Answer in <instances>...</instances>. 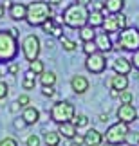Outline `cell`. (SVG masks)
Here are the masks:
<instances>
[{"label":"cell","mask_w":139,"mask_h":146,"mask_svg":"<svg viewBox=\"0 0 139 146\" xmlns=\"http://www.w3.org/2000/svg\"><path fill=\"white\" fill-rule=\"evenodd\" d=\"M88 16H90V7H87L80 2H74L63 9L62 22L70 29H81V27L88 25Z\"/></svg>","instance_id":"1"},{"label":"cell","mask_w":139,"mask_h":146,"mask_svg":"<svg viewBox=\"0 0 139 146\" xmlns=\"http://www.w3.org/2000/svg\"><path fill=\"white\" fill-rule=\"evenodd\" d=\"M54 16L53 5L49 2H43V0H35L27 5V16L25 22L33 27H42L47 20H51Z\"/></svg>","instance_id":"2"},{"label":"cell","mask_w":139,"mask_h":146,"mask_svg":"<svg viewBox=\"0 0 139 146\" xmlns=\"http://www.w3.org/2000/svg\"><path fill=\"white\" fill-rule=\"evenodd\" d=\"M18 54V40L9 31H0V63H11Z\"/></svg>","instance_id":"3"},{"label":"cell","mask_w":139,"mask_h":146,"mask_svg":"<svg viewBox=\"0 0 139 146\" xmlns=\"http://www.w3.org/2000/svg\"><path fill=\"white\" fill-rule=\"evenodd\" d=\"M76 117V108L70 101H56L51 106V119L58 125L63 123H72Z\"/></svg>","instance_id":"4"},{"label":"cell","mask_w":139,"mask_h":146,"mask_svg":"<svg viewBox=\"0 0 139 146\" xmlns=\"http://www.w3.org/2000/svg\"><path fill=\"white\" fill-rule=\"evenodd\" d=\"M114 49L118 50H130V52H136L139 50V29L136 27H126V29L119 31L118 35V42H116Z\"/></svg>","instance_id":"5"},{"label":"cell","mask_w":139,"mask_h":146,"mask_svg":"<svg viewBox=\"0 0 139 146\" xmlns=\"http://www.w3.org/2000/svg\"><path fill=\"white\" fill-rule=\"evenodd\" d=\"M128 132H130V128L128 125H125V123H114V125H110L107 128V132L103 133V137H105V141H107L108 144H112V146H118V144H123L125 143V139L126 135H128Z\"/></svg>","instance_id":"6"},{"label":"cell","mask_w":139,"mask_h":146,"mask_svg":"<svg viewBox=\"0 0 139 146\" xmlns=\"http://www.w3.org/2000/svg\"><path fill=\"white\" fill-rule=\"evenodd\" d=\"M40 50H42V42L36 35H27L24 40H22V52H24V58L29 61V63L38 60Z\"/></svg>","instance_id":"7"},{"label":"cell","mask_w":139,"mask_h":146,"mask_svg":"<svg viewBox=\"0 0 139 146\" xmlns=\"http://www.w3.org/2000/svg\"><path fill=\"white\" fill-rule=\"evenodd\" d=\"M128 27V18L121 13V15H108L105 16V22H103V29L107 35L110 33H119Z\"/></svg>","instance_id":"8"},{"label":"cell","mask_w":139,"mask_h":146,"mask_svg":"<svg viewBox=\"0 0 139 146\" xmlns=\"http://www.w3.org/2000/svg\"><path fill=\"white\" fill-rule=\"evenodd\" d=\"M85 69L88 72H92V74H101V72H105V69H107V58H105V54L94 52L90 56H87Z\"/></svg>","instance_id":"9"},{"label":"cell","mask_w":139,"mask_h":146,"mask_svg":"<svg viewBox=\"0 0 139 146\" xmlns=\"http://www.w3.org/2000/svg\"><path fill=\"white\" fill-rule=\"evenodd\" d=\"M116 115H118V119L121 123H125V125H130V123H134L137 117H139V112L136 110L134 105H121L118 112H116Z\"/></svg>","instance_id":"10"},{"label":"cell","mask_w":139,"mask_h":146,"mask_svg":"<svg viewBox=\"0 0 139 146\" xmlns=\"http://www.w3.org/2000/svg\"><path fill=\"white\" fill-rule=\"evenodd\" d=\"M94 43H96L98 52H101V54H107V52H110V50L114 49V43H112V40H110V35H107L105 31L103 33H96Z\"/></svg>","instance_id":"11"},{"label":"cell","mask_w":139,"mask_h":146,"mask_svg":"<svg viewBox=\"0 0 139 146\" xmlns=\"http://www.w3.org/2000/svg\"><path fill=\"white\" fill-rule=\"evenodd\" d=\"M112 69H114L116 74H119V76H128L130 70H132V61L128 58L119 56V58H116L112 61Z\"/></svg>","instance_id":"12"},{"label":"cell","mask_w":139,"mask_h":146,"mask_svg":"<svg viewBox=\"0 0 139 146\" xmlns=\"http://www.w3.org/2000/svg\"><path fill=\"white\" fill-rule=\"evenodd\" d=\"M27 16V5L22 4V2H13L9 7V18L15 20V22H20V20H25Z\"/></svg>","instance_id":"13"},{"label":"cell","mask_w":139,"mask_h":146,"mask_svg":"<svg viewBox=\"0 0 139 146\" xmlns=\"http://www.w3.org/2000/svg\"><path fill=\"white\" fill-rule=\"evenodd\" d=\"M70 88H72L76 94H85V92L88 90V80H87L85 76H81V74L72 76V80H70Z\"/></svg>","instance_id":"14"},{"label":"cell","mask_w":139,"mask_h":146,"mask_svg":"<svg viewBox=\"0 0 139 146\" xmlns=\"http://www.w3.org/2000/svg\"><path fill=\"white\" fill-rule=\"evenodd\" d=\"M85 135V146H99L103 143V133L96 130V128H90V130H87V133H83Z\"/></svg>","instance_id":"15"},{"label":"cell","mask_w":139,"mask_h":146,"mask_svg":"<svg viewBox=\"0 0 139 146\" xmlns=\"http://www.w3.org/2000/svg\"><path fill=\"white\" fill-rule=\"evenodd\" d=\"M22 119L25 121L27 126L35 125V123L40 121V110H38L36 106H27V108H24V112H22Z\"/></svg>","instance_id":"16"},{"label":"cell","mask_w":139,"mask_h":146,"mask_svg":"<svg viewBox=\"0 0 139 146\" xmlns=\"http://www.w3.org/2000/svg\"><path fill=\"white\" fill-rule=\"evenodd\" d=\"M110 88L112 90H118V92H123L128 88V76H119L116 74L110 78Z\"/></svg>","instance_id":"17"},{"label":"cell","mask_w":139,"mask_h":146,"mask_svg":"<svg viewBox=\"0 0 139 146\" xmlns=\"http://www.w3.org/2000/svg\"><path fill=\"white\" fill-rule=\"evenodd\" d=\"M58 133L65 139H74L78 135V128L74 126V123H63V125H58Z\"/></svg>","instance_id":"18"},{"label":"cell","mask_w":139,"mask_h":146,"mask_svg":"<svg viewBox=\"0 0 139 146\" xmlns=\"http://www.w3.org/2000/svg\"><path fill=\"white\" fill-rule=\"evenodd\" d=\"M125 9V0H107L105 2V11L110 15H121Z\"/></svg>","instance_id":"19"},{"label":"cell","mask_w":139,"mask_h":146,"mask_svg":"<svg viewBox=\"0 0 139 146\" xmlns=\"http://www.w3.org/2000/svg\"><path fill=\"white\" fill-rule=\"evenodd\" d=\"M103 22H105V15H103V11L90 9V16H88V25L96 29V27H103Z\"/></svg>","instance_id":"20"},{"label":"cell","mask_w":139,"mask_h":146,"mask_svg":"<svg viewBox=\"0 0 139 146\" xmlns=\"http://www.w3.org/2000/svg\"><path fill=\"white\" fill-rule=\"evenodd\" d=\"M36 87V74L31 70H27L24 78H22V88L24 90H33V88Z\"/></svg>","instance_id":"21"},{"label":"cell","mask_w":139,"mask_h":146,"mask_svg":"<svg viewBox=\"0 0 139 146\" xmlns=\"http://www.w3.org/2000/svg\"><path fill=\"white\" fill-rule=\"evenodd\" d=\"M60 141H62V135L58 133V130H49L43 133V143L47 146H58Z\"/></svg>","instance_id":"22"},{"label":"cell","mask_w":139,"mask_h":146,"mask_svg":"<svg viewBox=\"0 0 139 146\" xmlns=\"http://www.w3.org/2000/svg\"><path fill=\"white\" fill-rule=\"evenodd\" d=\"M40 83H42L43 88H45V87H54V85H56V72L45 70V72L40 76Z\"/></svg>","instance_id":"23"},{"label":"cell","mask_w":139,"mask_h":146,"mask_svg":"<svg viewBox=\"0 0 139 146\" xmlns=\"http://www.w3.org/2000/svg\"><path fill=\"white\" fill-rule=\"evenodd\" d=\"M80 38H81L83 43L94 42V38H96V29H94V27H90V25L81 27V29H80Z\"/></svg>","instance_id":"24"},{"label":"cell","mask_w":139,"mask_h":146,"mask_svg":"<svg viewBox=\"0 0 139 146\" xmlns=\"http://www.w3.org/2000/svg\"><path fill=\"white\" fill-rule=\"evenodd\" d=\"M29 70H31V72H35L36 76H42L43 72H45L43 61H42V60H35V61H31V63H29Z\"/></svg>","instance_id":"25"},{"label":"cell","mask_w":139,"mask_h":146,"mask_svg":"<svg viewBox=\"0 0 139 146\" xmlns=\"http://www.w3.org/2000/svg\"><path fill=\"white\" fill-rule=\"evenodd\" d=\"M60 45L63 47V50H67V52H72V50H76V42L74 40H70V38H67V36H62L60 38Z\"/></svg>","instance_id":"26"},{"label":"cell","mask_w":139,"mask_h":146,"mask_svg":"<svg viewBox=\"0 0 139 146\" xmlns=\"http://www.w3.org/2000/svg\"><path fill=\"white\" fill-rule=\"evenodd\" d=\"M72 123H74L76 128H87L88 125H90V119H88L85 114H80V115L74 117V121H72Z\"/></svg>","instance_id":"27"},{"label":"cell","mask_w":139,"mask_h":146,"mask_svg":"<svg viewBox=\"0 0 139 146\" xmlns=\"http://www.w3.org/2000/svg\"><path fill=\"white\" fill-rule=\"evenodd\" d=\"M125 143L126 144H130V146H137L139 144V132H128V135H126L125 139Z\"/></svg>","instance_id":"28"},{"label":"cell","mask_w":139,"mask_h":146,"mask_svg":"<svg viewBox=\"0 0 139 146\" xmlns=\"http://www.w3.org/2000/svg\"><path fill=\"white\" fill-rule=\"evenodd\" d=\"M132 99H134V94H132L130 90H123V92L119 94L121 105H132Z\"/></svg>","instance_id":"29"},{"label":"cell","mask_w":139,"mask_h":146,"mask_svg":"<svg viewBox=\"0 0 139 146\" xmlns=\"http://www.w3.org/2000/svg\"><path fill=\"white\" fill-rule=\"evenodd\" d=\"M25 144L27 146H40L42 139H40V135H36V133H31V135L25 139Z\"/></svg>","instance_id":"30"},{"label":"cell","mask_w":139,"mask_h":146,"mask_svg":"<svg viewBox=\"0 0 139 146\" xmlns=\"http://www.w3.org/2000/svg\"><path fill=\"white\" fill-rule=\"evenodd\" d=\"M16 103H18L22 108H27V106H31V98L27 96V94H20L18 99H16Z\"/></svg>","instance_id":"31"},{"label":"cell","mask_w":139,"mask_h":146,"mask_svg":"<svg viewBox=\"0 0 139 146\" xmlns=\"http://www.w3.org/2000/svg\"><path fill=\"white\" fill-rule=\"evenodd\" d=\"M83 52H85L87 56H90V54H94V52H98L96 43H94V42H87V43H83Z\"/></svg>","instance_id":"32"},{"label":"cell","mask_w":139,"mask_h":146,"mask_svg":"<svg viewBox=\"0 0 139 146\" xmlns=\"http://www.w3.org/2000/svg\"><path fill=\"white\" fill-rule=\"evenodd\" d=\"M20 72V65L16 63V61H11V63H7V74L9 76H16Z\"/></svg>","instance_id":"33"},{"label":"cell","mask_w":139,"mask_h":146,"mask_svg":"<svg viewBox=\"0 0 139 146\" xmlns=\"http://www.w3.org/2000/svg\"><path fill=\"white\" fill-rule=\"evenodd\" d=\"M7 94H9V85L5 81H0V101L7 98Z\"/></svg>","instance_id":"34"},{"label":"cell","mask_w":139,"mask_h":146,"mask_svg":"<svg viewBox=\"0 0 139 146\" xmlns=\"http://www.w3.org/2000/svg\"><path fill=\"white\" fill-rule=\"evenodd\" d=\"M0 146H18L15 137H4L2 141H0Z\"/></svg>","instance_id":"35"},{"label":"cell","mask_w":139,"mask_h":146,"mask_svg":"<svg viewBox=\"0 0 139 146\" xmlns=\"http://www.w3.org/2000/svg\"><path fill=\"white\" fill-rule=\"evenodd\" d=\"M42 94L45 98H56V88H54V87H45L42 90Z\"/></svg>","instance_id":"36"},{"label":"cell","mask_w":139,"mask_h":146,"mask_svg":"<svg viewBox=\"0 0 139 146\" xmlns=\"http://www.w3.org/2000/svg\"><path fill=\"white\" fill-rule=\"evenodd\" d=\"M72 144H74V146H81V144H85V135H83V133H78V135L72 139Z\"/></svg>","instance_id":"37"},{"label":"cell","mask_w":139,"mask_h":146,"mask_svg":"<svg viewBox=\"0 0 139 146\" xmlns=\"http://www.w3.org/2000/svg\"><path fill=\"white\" fill-rule=\"evenodd\" d=\"M132 67H134V69L136 70H139V50H136V52L134 54H132Z\"/></svg>","instance_id":"38"},{"label":"cell","mask_w":139,"mask_h":146,"mask_svg":"<svg viewBox=\"0 0 139 146\" xmlns=\"http://www.w3.org/2000/svg\"><path fill=\"white\" fill-rule=\"evenodd\" d=\"M53 25H54V20L51 18V20H47V22H45V24H43V25H42V31H43V33H47V35H49V31H51V29H53Z\"/></svg>","instance_id":"39"},{"label":"cell","mask_w":139,"mask_h":146,"mask_svg":"<svg viewBox=\"0 0 139 146\" xmlns=\"http://www.w3.org/2000/svg\"><path fill=\"white\" fill-rule=\"evenodd\" d=\"M13 126L16 128V130H22V128H25L27 125H25V121H24V119H20V117H18V119H15V123H13Z\"/></svg>","instance_id":"40"},{"label":"cell","mask_w":139,"mask_h":146,"mask_svg":"<svg viewBox=\"0 0 139 146\" xmlns=\"http://www.w3.org/2000/svg\"><path fill=\"white\" fill-rule=\"evenodd\" d=\"M7 31H9V35L13 36V38H16V40H18V38H20V31L16 29V27H11V29H7Z\"/></svg>","instance_id":"41"},{"label":"cell","mask_w":139,"mask_h":146,"mask_svg":"<svg viewBox=\"0 0 139 146\" xmlns=\"http://www.w3.org/2000/svg\"><path fill=\"white\" fill-rule=\"evenodd\" d=\"M20 108H22V106H20L18 103H16V101H15V103H13V105H11V112H13V114H16V112H18Z\"/></svg>","instance_id":"42"},{"label":"cell","mask_w":139,"mask_h":146,"mask_svg":"<svg viewBox=\"0 0 139 146\" xmlns=\"http://www.w3.org/2000/svg\"><path fill=\"white\" fill-rule=\"evenodd\" d=\"M51 5H63V0H49Z\"/></svg>","instance_id":"43"},{"label":"cell","mask_w":139,"mask_h":146,"mask_svg":"<svg viewBox=\"0 0 139 146\" xmlns=\"http://www.w3.org/2000/svg\"><path fill=\"white\" fill-rule=\"evenodd\" d=\"M98 119L101 121V123H107V119H108V115H107V114H99V117H98Z\"/></svg>","instance_id":"44"},{"label":"cell","mask_w":139,"mask_h":146,"mask_svg":"<svg viewBox=\"0 0 139 146\" xmlns=\"http://www.w3.org/2000/svg\"><path fill=\"white\" fill-rule=\"evenodd\" d=\"M4 15H5V7H4V4H0V20L4 18Z\"/></svg>","instance_id":"45"},{"label":"cell","mask_w":139,"mask_h":146,"mask_svg":"<svg viewBox=\"0 0 139 146\" xmlns=\"http://www.w3.org/2000/svg\"><path fill=\"white\" fill-rule=\"evenodd\" d=\"M119 94H121V92H118V90H112V88H110V96H112V98H119Z\"/></svg>","instance_id":"46"},{"label":"cell","mask_w":139,"mask_h":146,"mask_svg":"<svg viewBox=\"0 0 139 146\" xmlns=\"http://www.w3.org/2000/svg\"><path fill=\"white\" fill-rule=\"evenodd\" d=\"M0 81H2V70H0Z\"/></svg>","instance_id":"47"},{"label":"cell","mask_w":139,"mask_h":146,"mask_svg":"<svg viewBox=\"0 0 139 146\" xmlns=\"http://www.w3.org/2000/svg\"><path fill=\"white\" fill-rule=\"evenodd\" d=\"M78 2H80V0H78Z\"/></svg>","instance_id":"48"},{"label":"cell","mask_w":139,"mask_h":146,"mask_svg":"<svg viewBox=\"0 0 139 146\" xmlns=\"http://www.w3.org/2000/svg\"><path fill=\"white\" fill-rule=\"evenodd\" d=\"M137 146H139V144H137Z\"/></svg>","instance_id":"49"}]
</instances>
